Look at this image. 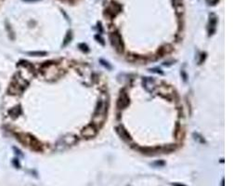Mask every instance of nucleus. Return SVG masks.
<instances>
[{
    "mask_svg": "<svg viewBox=\"0 0 248 186\" xmlns=\"http://www.w3.org/2000/svg\"><path fill=\"white\" fill-rule=\"evenodd\" d=\"M181 74H182V76H183V77H184V78H183V80H184V81H186V80H187V76H186V74H185L184 72H181Z\"/></svg>",
    "mask_w": 248,
    "mask_h": 186,
    "instance_id": "nucleus-24",
    "label": "nucleus"
},
{
    "mask_svg": "<svg viewBox=\"0 0 248 186\" xmlns=\"http://www.w3.org/2000/svg\"><path fill=\"white\" fill-rule=\"evenodd\" d=\"M79 49H81L82 51H84V52H89V47H87V45H86V44H85V43L79 44Z\"/></svg>",
    "mask_w": 248,
    "mask_h": 186,
    "instance_id": "nucleus-17",
    "label": "nucleus"
},
{
    "mask_svg": "<svg viewBox=\"0 0 248 186\" xmlns=\"http://www.w3.org/2000/svg\"><path fill=\"white\" fill-rule=\"evenodd\" d=\"M224 179H222V182H221V186H224Z\"/></svg>",
    "mask_w": 248,
    "mask_h": 186,
    "instance_id": "nucleus-26",
    "label": "nucleus"
},
{
    "mask_svg": "<svg viewBox=\"0 0 248 186\" xmlns=\"http://www.w3.org/2000/svg\"><path fill=\"white\" fill-rule=\"evenodd\" d=\"M115 130L116 132H117L118 134V136L124 140V141H126V143H131L132 141V139H131V136H130V134L127 132V130L124 128L123 126H116L115 128Z\"/></svg>",
    "mask_w": 248,
    "mask_h": 186,
    "instance_id": "nucleus-6",
    "label": "nucleus"
},
{
    "mask_svg": "<svg viewBox=\"0 0 248 186\" xmlns=\"http://www.w3.org/2000/svg\"><path fill=\"white\" fill-rule=\"evenodd\" d=\"M154 166H159V167H163V166H165V162H164V161H157V162L154 163Z\"/></svg>",
    "mask_w": 248,
    "mask_h": 186,
    "instance_id": "nucleus-22",
    "label": "nucleus"
},
{
    "mask_svg": "<svg viewBox=\"0 0 248 186\" xmlns=\"http://www.w3.org/2000/svg\"><path fill=\"white\" fill-rule=\"evenodd\" d=\"M217 16L212 13V14H210V18H209V24H208V34L209 35H212L215 31H216V26H217Z\"/></svg>",
    "mask_w": 248,
    "mask_h": 186,
    "instance_id": "nucleus-9",
    "label": "nucleus"
},
{
    "mask_svg": "<svg viewBox=\"0 0 248 186\" xmlns=\"http://www.w3.org/2000/svg\"><path fill=\"white\" fill-rule=\"evenodd\" d=\"M130 103V99L127 95V92L125 90V89H122L120 91V95H119V98L117 100V103H116V105H117L118 110H124L126 109Z\"/></svg>",
    "mask_w": 248,
    "mask_h": 186,
    "instance_id": "nucleus-4",
    "label": "nucleus"
},
{
    "mask_svg": "<svg viewBox=\"0 0 248 186\" xmlns=\"http://www.w3.org/2000/svg\"><path fill=\"white\" fill-rule=\"evenodd\" d=\"M95 39H96L99 43H100L101 45H102V46H104L105 45V43H104V40H103V38L102 37H101L99 35H95Z\"/></svg>",
    "mask_w": 248,
    "mask_h": 186,
    "instance_id": "nucleus-18",
    "label": "nucleus"
},
{
    "mask_svg": "<svg viewBox=\"0 0 248 186\" xmlns=\"http://www.w3.org/2000/svg\"><path fill=\"white\" fill-rule=\"evenodd\" d=\"M150 71H151V72H152V73H156V74H163V72H162V70H161V69H158V68H152V69H151Z\"/></svg>",
    "mask_w": 248,
    "mask_h": 186,
    "instance_id": "nucleus-21",
    "label": "nucleus"
},
{
    "mask_svg": "<svg viewBox=\"0 0 248 186\" xmlns=\"http://www.w3.org/2000/svg\"><path fill=\"white\" fill-rule=\"evenodd\" d=\"M27 54L28 55H31V56H45L47 55L48 53L46 51H31V52H27Z\"/></svg>",
    "mask_w": 248,
    "mask_h": 186,
    "instance_id": "nucleus-15",
    "label": "nucleus"
},
{
    "mask_svg": "<svg viewBox=\"0 0 248 186\" xmlns=\"http://www.w3.org/2000/svg\"><path fill=\"white\" fill-rule=\"evenodd\" d=\"M173 50V47L171 46L170 44H166V45H164V46H162L161 48H160L157 51V56L159 58H162L164 57L165 54H168L170 53V52Z\"/></svg>",
    "mask_w": 248,
    "mask_h": 186,
    "instance_id": "nucleus-11",
    "label": "nucleus"
},
{
    "mask_svg": "<svg viewBox=\"0 0 248 186\" xmlns=\"http://www.w3.org/2000/svg\"><path fill=\"white\" fill-rule=\"evenodd\" d=\"M173 186H186L184 184H181V183H172Z\"/></svg>",
    "mask_w": 248,
    "mask_h": 186,
    "instance_id": "nucleus-25",
    "label": "nucleus"
},
{
    "mask_svg": "<svg viewBox=\"0 0 248 186\" xmlns=\"http://www.w3.org/2000/svg\"><path fill=\"white\" fill-rule=\"evenodd\" d=\"M21 113V110H20V106H17V107H14L12 108L11 110H10V115L12 116V117H17L18 115H20Z\"/></svg>",
    "mask_w": 248,
    "mask_h": 186,
    "instance_id": "nucleus-13",
    "label": "nucleus"
},
{
    "mask_svg": "<svg viewBox=\"0 0 248 186\" xmlns=\"http://www.w3.org/2000/svg\"><path fill=\"white\" fill-rule=\"evenodd\" d=\"M110 41L112 46L114 48V49L118 52V53H123L124 49H125V45H124V41L121 35L119 32H113L110 34Z\"/></svg>",
    "mask_w": 248,
    "mask_h": 186,
    "instance_id": "nucleus-2",
    "label": "nucleus"
},
{
    "mask_svg": "<svg viewBox=\"0 0 248 186\" xmlns=\"http://www.w3.org/2000/svg\"><path fill=\"white\" fill-rule=\"evenodd\" d=\"M98 130H99V129H97L96 126L91 123L89 125H87L86 126H85L81 131V134L85 139H92L98 134Z\"/></svg>",
    "mask_w": 248,
    "mask_h": 186,
    "instance_id": "nucleus-5",
    "label": "nucleus"
},
{
    "mask_svg": "<svg viewBox=\"0 0 248 186\" xmlns=\"http://www.w3.org/2000/svg\"><path fill=\"white\" fill-rule=\"evenodd\" d=\"M143 87L148 92H154L157 86L155 84V81L151 77H145L143 78Z\"/></svg>",
    "mask_w": 248,
    "mask_h": 186,
    "instance_id": "nucleus-8",
    "label": "nucleus"
},
{
    "mask_svg": "<svg viewBox=\"0 0 248 186\" xmlns=\"http://www.w3.org/2000/svg\"><path fill=\"white\" fill-rule=\"evenodd\" d=\"M100 62H101V64H102L104 67H106V68H108V69H112V66L109 64V62H105L104 60H100Z\"/></svg>",
    "mask_w": 248,
    "mask_h": 186,
    "instance_id": "nucleus-19",
    "label": "nucleus"
},
{
    "mask_svg": "<svg viewBox=\"0 0 248 186\" xmlns=\"http://www.w3.org/2000/svg\"><path fill=\"white\" fill-rule=\"evenodd\" d=\"M184 135H185V133H184V130L183 129H182V126L180 124H177L176 126H175V130H174V136L175 138H176L178 140H182L184 138Z\"/></svg>",
    "mask_w": 248,
    "mask_h": 186,
    "instance_id": "nucleus-12",
    "label": "nucleus"
},
{
    "mask_svg": "<svg viewBox=\"0 0 248 186\" xmlns=\"http://www.w3.org/2000/svg\"><path fill=\"white\" fill-rule=\"evenodd\" d=\"M20 140L23 141L24 144L30 146L32 149H34V150H35V151H40L41 150L42 145L34 137L29 135V134H25V135H20Z\"/></svg>",
    "mask_w": 248,
    "mask_h": 186,
    "instance_id": "nucleus-3",
    "label": "nucleus"
},
{
    "mask_svg": "<svg viewBox=\"0 0 248 186\" xmlns=\"http://www.w3.org/2000/svg\"><path fill=\"white\" fill-rule=\"evenodd\" d=\"M219 0H206V3L209 5V6H215Z\"/></svg>",
    "mask_w": 248,
    "mask_h": 186,
    "instance_id": "nucleus-20",
    "label": "nucleus"
},
{
    "mask_svg": "<svg viewBox=\"0 0 248 186\" xmlns=\"http://www.w3.org/2000/svg\"><path fill=\"white\" fill-rule=\"evenodd\" d=\"M72 32H71V31H69V32L67 33L66 36H65L64 40H63V44H62V46H63V47L67 46V45L71 42V40H72Z\"/></svg>",
    "mask_w": 248,
    "mask_h": 186,
    "instance_id": "nucleus-14",
    "label": "nucleus"
},
{
    "mask_svg": "<svg viewBox=\"0 0 248 186\" xmlns=\"http://www.w3.org/2000/svg\"><path fill=\"white\" fill-rule=\"evenodd\" d=\"M205 59H206V53H202L201 54V60L199 61V64H202L203 62L205 61Z\"/></svg>",
    "mask_w": 248,
    "mask_h": 186,
    "instance_id": "nucleus-23",
    "label": "nucleus"
},
{
    "mask_svg": "<svg viewBox=\"0 0 248 186\" xmlns=\"http://www.w3.org/2000/svg\"><path fill=\"white\" fill-rule=\"evenodd\" d=\"M23 1H37V0H23Z\"/></svg>",
    "mask_w": 248,
    "mask_h": 186,
    "instance_id": "nucleus-27",
    "label": "nucleus"
},
{
    "mask_svg": "<svg viewBox=\"0 0 248 186\" xmlns=\"http://www.w3.org/2000/svg\"><path fill=\"white\" fill-rule=\"evenodd\" d=\"M62 143L65 145H74L76 143H78V137L75 136V135H72V134H67V135H65L64 137H62V139L61 140Z\"/></svg>",
    "mask_w": 248,
    "mask_h": 186,
    "instance_id": "nucleus-10",
    "label": "nucleus"
},
{
    "mask_svg": "<svg viewBox=\"0 0 248 186\" xmlns=\"http://www.w3.org/2000/svg\"><path fill=\"white\" fill-rule=\"evenodd\" d=\"M193 137H194V140H198L199 143H205V140H203V138L200 135V134H198V133H193Z\"/></svg>",
    "mask_w": 248,
    "mask_h": 186,
    "instance_id": "nucleus-16",
    "label": "nucleus"
},
{
    "mask_svg": "<svg viewBox=\"0 0 248 186\" xmlns=\"http://www.w3.org/2000/svg\"><path fill=\"white\" fill-rule=\"evenodd\" d=\"M120 11H121V6H119L117 3H113L107 7V10H105V14L107 13V16L109 18H113Z\"/></svg>",
    "mask_w": 248,
    "mask_h": 186,
    "instance_id": "nucleus-7",
    "label": "nucleus"
},
{
    "mask_svg": "<svg viewBox=\"0 0 248 186\" xmlns=\"http://www.w3.org/2000/svg\"><path fill=\"white\" fill-rule=\"evenodd\" d=\"M157 88V91L158 93L161 95L164 98L169 100V101H175L176 99H178V96L176 91L174 90L173 87H170L169 85H166V84H162L161 86H159L156 87Z\"/></svg>",
    "mask_w": 248,
    "mask_h": 186,
    "instance_id": "nucleus-1",
    "label": "nucleus"
}]
</instances>
